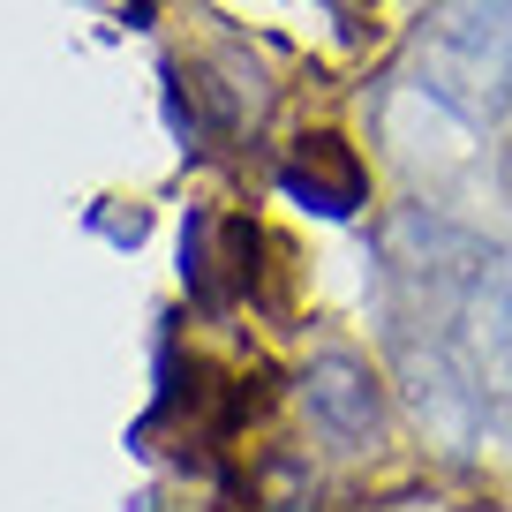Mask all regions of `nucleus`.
I'll return each mask as SVG.
<instances>
[{
	"instance_id": "2",
	"label": "nucleus",
	"mask_w": 512,
	"mask_h": 512,
	"mask_svg": "<svg viewBox=\"0 0 512 512\" xmlns=\"http://www.w3.org/2000/svg\"><path fill=\"white\" fill-rule=\"evenodd\" d=\"M415 91L467 128L512 113V0H437L415 38Z\"/></svg>"
},
{
	"instance_id": "1",
	"label": "nucleus",
	"mask_w": 512,
	"mask_h": 512,
	"mask_svg": "<svg viewBox=\"0 0 512 512\" xmlns=\"http://www.w3.org/2000/svg\"><path fill=\"white\" fill-rule=\"evenodd\" d=\"M392 347L422 415L460 437L512 422V249L430 226L422 256H392Z\"/></svg>"
},
{
	"instance_id": "3",
	"label": "nucleus",
	"mask_w": 512,
	"mask_h": 512,
	"mask_svg": "<svg viewBox=\"0 0 512 512\" xmlns=\"http://www.w3.org/2000/svg\"><path fill=\"white\" fill-rule=\"evenodd\" d=\"M302 407L324 430V445H339V452L377 445V430H384V392L354 354H317L302 369Z\"/></svg>"
}]
</instances>
